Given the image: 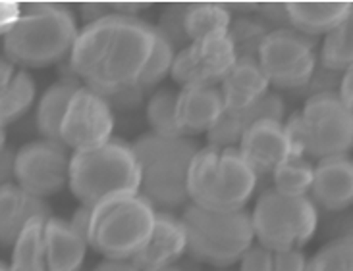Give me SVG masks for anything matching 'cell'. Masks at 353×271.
<instances>
[{
  "mask_svg": "<svg viewBox=\"0 0 353 271\" xmlns=\"http://www.w3.org/2000/svg\"><path fill=\"white\" fill-rule=\"evenodd\" d=\"M157 29L143 19L110 14L83 25L68 56L70 72L105 98L135 89L154 45Z\"/></svg>",
  "mask_w": 353,
  "mask_h": 271,
  "instance_id": "cell-1",
  "label": "cell"
},
{
  "mask_svg": "<svg viewBox=\"0 0 353 271\" xmlns=\"http://www.w3.org/2000/svg\"><path fill=\"white\" fill-rule=\"evenodd\" d=\"M139 166V195L157 212H172L190 204L188 179L197 142L188 137L141 135L132 144Z\"/></svg>",
  "mask_w": 353,
  "mask_h": 271,
  "instance_id": "cell-2",
  "label": "cell"
},
{
  "mask_svg": "<svg viewBox=\"0 0 353 271\" xmlns=\"http://www.w3.org/2000/svg\"><path fill=\"white\" fill-rule=\"evenodd\" d=\"M77 21L62 4H21V18L4 35V58L21 67H47L70 56Z\"/></svg>",
  "mask_w": 353,
  "mask_h": 271,
  "instance_id": "cell-3",
  "label": "cell"
},
{
  "mask_svg": "<svg viewBox=\"0 0 353 271\" xmlns=\"http://www.w3.org/2000/svg\"><path fill=\"white\" fill-rule=\"evenodd\" d=\"M259 177L238 149L207 144L191 162L190 202L212 212L243 210L257 188Z\"/></svg>",
  "mask_w": 353,
  "mask_h": 271,
  "instance_id": "cell-4",
  "label": "cell"
},
{
  "mask_svg": "<svg viewBox=\"0 0 353 271\" xmlns=\"http://www.w3.org/2000/svg\"><path fill=\"white\" fill-rule=\"evenodd\" d=\"M68 185L87 208L116 195H139V166L132 144L110 139L95 149L74 152Z\"/></svg>",
  "mask_w": 353,
  "mask_h": 271,
  "instance_id": "cell-5",
  "label": "cell"
},
{
  "mask_svg": "<svg viewBox=\"0 0 353 271\" xmlns=\"http://www.w3.org/2000/svg\"><path fill=\"white\" fill-rule=\"evenodd\" d=\"M180 221L188 239L185 252L220 270L238 263L255 243L251 215L245 210L212 212L190 202L183 206Z\"/></svg>",
  "mask_w": 353,
  "mask_h": 271,
  "instance_id": "cell-6",
  "label": "cell"
},
{
  "mask_svg": "<svg viewBox=\"0 0 353 271\" xmlns=\"http://www.w3.org/2000/svg\"><path fill=\"white\" fill-rule=\"evenodd\" d=\"M284 129L297 158L344 156L353 144V113L332 91L315 93Z\"/></svg>",
  "mask_w": 353,
  "mask_h": 271,
  "instance_id": "cell-7",
  "label": "cell"
},
{
  "mask_svg": "<svg viewBox=\"0 0 353 271\" xmlns=\"http://www.w3.org/2000/svg\"><path fill=\"white\" fill-rule=\"evenodd\" d=\"M157 210L141 195H116L93 206L87 244L105 258L132 260L153 233Z\"/></svg>",
  "mask_w": 353,
  "mask_h": 271,
  "instance_id": "cell-8",
  "label": "cell"
},
{
  "mask_svg": "<svg viewBox=\"0 0 353 271\" xmlns=\"http://www.w3.org/2000/svg\"><path fill=\"white\" fill-rule=\"evenodd\" d=\"M253 235L272 252L303 248L315 235L319 212L309 197H290L267 188L251 212Z\"/></svg>",
  "mask_w": 353,
  "mask_h": 271,
  "instance_id": "cell-9",
  "label": "cell"
},
{
  "mask_svg": "<svg viewBox=\"0 0 353 271\" xmlns=\"http://www.w3.org/2000/svg\"><path fill=\"white\" fill-rule=\"evenodd\" d=\"M257 64L268 85L278 89H303L315 77V45L294 29H274L268 31L259 48Z\"/></svg>",
  "mask_w": 353,
  "mask_h": 271,
  "instance_id": "cell-10",
  "label": "cell"
},
{
  "mask_svg": "<svg viewBox=\"0 0 353 271\" xmlns=\"http://www.w3.org/2000/svg\"><path fill=\"white\" fill-rule=\"evenodd\" d=\"M70 179V154L62 142L33 140L16 150V183L37 198L58 195Z\"/></svg>",
  "mask_w": 353,
  "mask_h": 271,
  "instance_id": "cell-11",
  "label": "cell"
},
{
  "mask_svg": "<svg viewBox=\"0 0 353 271\" xmlns=\"http://www.w3.org/2000/svg\"><path fill=\"white\" fill-rule=\"evenodd\" d=\"M238 62L226 33L191 41L176 52L170 75L183 87H216Z\"/></svg>",
  "mask_w": 353,
  "mask_h": 271,
  "instance_id": "cell-12",
  "label": "cell"
},
{
  "mask_svg": "<svg viewBox=\"0 0 353 271\" xmlns=\"http://www.w3.org/2000/svg\"><path fill=\"white\" fill-rule=\"evenodd\" d=\"M112 131L114 113L110 100L87 87H79L60 125V142L74 152L89 150L108 142Z\"/></svg>",
  "mask_w": 353,
  "mask_h": 271,
  "instance_id": "cell-13",
  "label": "cell"
},
{
  "mask_svg": "<svg viewBox=\"0 0 353 271\" xmlns=\"http://www.w3.org/2000/svg\"><path fill=\"white\" fill-rule=\"evenodd\" d=\"M239 154L259 175H272V171L286 160L297 158L292 149L284 123L276 120L255 122L238 144Z\"/></svg>",
  "mask_w": 353,
  "mask_h": 271,
  "instance_id": "cell-14",
  "label": "cell"
},
{
  "mask_svg": "<svg viewBox=\"0 0 353 271\" xmlns=\"http://www.w3.org/2000/svg\"><path fill=\"white\" fill-rule=\"evenodd\" d=\"M188 239L180 217L170 212H157L153 233L139 252L132 258L139 271H157L174 265L185 254Z\"/></svg>",
  "mask_w": 353,
  "mask_h": 271,
  "instance_id": "cell-15",
  "label": "cell"
},
{
  "mask_svg": "<svg viewBox=\"0 0 353 271\" xmlns=\"http://www.w3.org/2000/svg\"><path fill=\"white\" fill-rule=\"evenodd\" d=\"M311 200L328 212L347 210L353 202V164L344 156H330L313 168Z\"/></svg>",
  "mask_w": 353,
  "mask_h": 271,
  "instance_id": "cell-16",
  "label": "cell"
},
{
  "mask_svg": "<svg viewBox=\"0 0 353 271\" xmlns=\"http://www.w3.org/2000/svg\"><path fill=\"white\" fill-rule=\"evenodd\" d=\"M226 112L220 87H183L178 93L176 118L183 137L209 133Z\"/></svg>",
  "mask_w": 353,
  "mask_h": 271,
  "instance_id": "cell-17",
  "label": "cell"
},
{
  "mask_svg": "<svg viewBox=\"0 0 353 271\" xmlns=\"http://www.w3.org/2000/svg\"><path fill=\"white\" fill-rule=\"evenodd\" d=\"M284 118V102L282 98H278L276 94L267 93L257 104H253L251 108L232 112L226 110L222 113L219 122L214 123V127L207 133V140L212 147H222V149H238L239 140L243 137V133L255 122L261 120H276L282 122Z\"/></svg>",
  "mask_w": 353,
  "mask_h": 271,
  "instance_id": "cell-18",
  "label": "cell"
},
{
  "mask_svg": "<svg viewBox=\"0 0 353 271\" xmlns=\"http://www.w3.org/2000/svg\"><path fill=\"white\" fill-rule=\"evenodd\" d=\"M33 217H50V208L43 198L26 193L18 183L0 187V246L16 243L21 229Z\"/></svg>",
  "mask_w": 353,
  "mask_h": 271,
  "instance_id": "cell-19",
  "label": "cell"
},
{
  "mask_svg": "<svg viewBox=\"0 0 353 271\" xmlns=\"http://www.w3.org/2000/svg\"><path fill=\"white\" fill-rule=\"evenodd\" d=\"M284 6L290 29L303 37L326 35L352 18L350 2H290Z\"/></svg>",
  "mask_w": 353,
  "mask_h": 271,
  "instance_id": "cell-20",
  "label": "cell"
},
{
  "mask_svg": "<svg viewBox=\"0 0 353 271\" xmlns=\"http://www.w3.org/2000/svg\"><path fill=\"white\" fill-rule=\"evenodd\" d=\"M268 79L257 60H238L220 83L226 110L239 112L257 104L268 93Z\"/></svg>",
  "mask_w": 353,
  "mask_h": 271,
  "instance_id": "cell-21",
  "label": "cell"
},
{
  "mask_svg": "<svg viewBox=\"0 0 353 271\" xmlns=\"http://www.w3.org/2000/svg\"><path fill=\"white\" fill-rule=\"evenodd\" d=\"M48 271H79L87 254V241L77 235L70 221L47 217L45 221Z\"/></svg>",
  "mask_w": 353,
  "mask_h": 271,
  "instance_id": "cell-22",
  "label": "cell"
},
{
  "mask_svg": "<svg viewBox=\"0 0 353 271\" xmlns=\"http://www.w3.org/2000/svg\"><path fill=\"white\" fill-rule=\"evenodd\" d=\"M81 85L76 77H64L54 85H50L41 96L37 106V131L47 140L60 142V125L66 116L72 96Z\"/></svg>",
  "mask_w": 353,
  "mask_h": 271,
  "instance_id": "cell-23",
  "label": "cell"
},
{
  "mask_svg": "<svg viewBox=\"0 0 353 271\" xmlns=\"http://www.w3.org/2000/svg\"><path fill=\"white\" fill-rule=\"evenodd\" d=\"M45 221L47 217H33L21 229L16 243L12 244L10 271H48Z\"/></svg>",
  "mask_w": 353,
  "mask_h": 271,
  "instance_id": "cell-24",
  "label": "cell"
},
{
  "mask_svg": "<svg viewBox=\"0 0 353 271\" xmlns=\"http://www.w3.org/2000/svg\"><path fill=\"white\" fill-rule=\"evenodd\" d=\"M37 85L29 72H16L6 89L0 93V127H8L10 123L18 122L23 113L31 108L35 100Z\"/></svg>",
  "mask_w": 353,
  "mask_h": 271,
  "instance_id": "cell-25",
  "label": "cell"
},
{
  "mask_svg": "<svg viewBox=\"0 0 353 271\" xmlns=\"http://www.w3.org/2000/svg\"><path fill=\"white\" fill-rule=\"evenodd\" d=\"M321 66L328 74H344L353 62V19H345L338 28L328 31L321 47Z\"/></svg>",
  "mask_w": 353,
  "mask_h": 271,
  "instance_id": "cell-26",
  "label": "cell"
},
{
  "mask_svg": "<svg viewBox=\"0 0 353 271\" xmlns=\"http://www.w3.org/2000/svg\"><path fill=\"white\" fill-rule=\"evenodd\" d=\"M232 16L222 4H190L185 14V33L190 41H199L212 33H228Z\"/></svg>",
  "mask_w": 353,
  "mask_h": 271,
  "instance_id": "cell-27",
  "label": "cell"
},
{
  "mask_svg": "<svg viewBox=\"0 0 353 271\" xmlns=\"http://www.w3.org/2000/svg\"><path fill=\"white\" fill-rule=\"evenodd\" d=\"M313 164L305 158H290L272 171V183L278 193L290 197H309L313 183Z\"/></svg>",
  "mask_w": 353,
  "mask_h": 271,
  "instance_id": "cell-28",
  "label": "cell"
},
{
  "mask_svg": "<svg viewBox=\"0 0 353 271\" xmlns=\"http://www.w3.org/2000/svg\"><path fill=\"white\" fill-rule=\"evenodd\" d=\"M176 102H178V93L170 89H161L151 96L147 104V122L154 135L168 139L183 137L176 118Z\"/></svg>",
  "mask_w": 353,
  "mask_h": 271,
  "instance_id": "cell-29",
  "label": "cell"
},
{
  "mask_svg": "<svg viewBox=\"0 0 353 271\" xmlns=\"http://www.w3.org/2000/svg\"><path fill=\"white\" fill-rule=\"evenodd\" d=\"M228 39L238 60H257L259 48L268 35V29L255 19L239 18L228 28Z\"/></svg>",
  "mask_w": 353,
  "mask_h": 271,
  "instance_id": "cell-30",
  "label": "cell"
},
{
  "mask_svg": "<svg viewBox=\"0 0 353 271\" xmlns=\"http://www.w3.org/2000/svg\"><path fill=\"white\" fill-rule=\"evenodd\" d=\"M305 271H353L352 237H340L319 248L311 260H307Z\"/></svg>",
  "mask_w": 353,
  "mask_h": 271,
  "instance_id": "cell-31",
  "label": "cell"
},
{
  "mask_svg": "<svg viewBox=\"0 0 353 271\" xmlns=\"http://www.w3.org/2000/svg\"><path fill=\"white\" fill-rule=\"evenodd\" d=\"M174 58H176V48L157 31L151 56H149V62H147V66H145V72L143 75H141L137 87H139L141 91H145V89H151L154 85L161 83L164 77L170 74Z\"/></svg>",
  "mask_w": 353,
  "mask_h": 271,
  "instance_id": "cell-32",
  "label": "cell"
},
{
  "mask_svg": "<svg viewBox=\"0 0 353 271\" xmlns=\"http://www.w3.org/2000/svg\"><path fill=\"white\" fill-rule=\"evenodd\" d=\"M190 4H174L168 10H164L163 16L159 19L157 31L163 35L174 48H185L191 41L185 33V14Z\"/></svg>",
  "mask_w": 353,
  "mask_h": 271,
  "instance_id": "cell-33",
  "label": "cell"
},
{
  "mask_svg": "<svg viewBox=\"0 0 353 271\" xmlns=\"http://www.w3.org/2000/svg\"><path fill=\"white\" fill-rule=\"evenodd\" d=\"M239 271H272V250L261 244H251L239 258Z\"/></svg>",
  "mask_w": 353,
  "mask_h": 271,
  "instance_id": "cell-34",
  "label": "cell"
},
{
  "mask_svg": "<svg viewBox=\"0 0 353 271\" xmlns=\"http://www.w3.org/2000/svg\"><path fill=\"white\" fill-rule=\"evenodd\" d=\"M307 256L301 248L272 252V271H305Z\"/></svg>",
  "mask_w": 353,
  "mask_h": 271,
  "instance_id": "cell-35",
  "label": "cell"
},
{
  "mask_svg": "<svg viewBox=\"0 0 353 271\" xmlns=\"http://www.w3.org/2000/svg\"><path fill=\"white\" fill-rule=\"evenodd\" d=\"M19 18H21V4L19 2L2 0L0 2V35L4 37L10 29L18 23Z\"/></svg>",
  "mask_w": 353,
  "mask_h": 271,
  "instance_id": "cell-36",
  "label": "cell"
},
{
  "mask_svg": "<svg viewBox=\"0 0 353 271\" xmlns=\"http://www.w3.org/2000/svg\"><path fill=\"white\" fill-rule=\"evenodd\" d=\"M16 183V150L6 149L0 152V187Z\"/></svg>",
  "mask_w": 353,
  "mask_h": 271,
  "instance_id": "cell-37",
  "label": "cell"
},
{
  "mask_svg": "<svg viewBox=\"0 0 353 271\" xmlns=\"http://www.w3.org/2000/svg\"><path fill=\"white\" fill-rule=\"evenodd\" d=\"M336 96L342 100L344 106H347L352 110L353 106V69H345L344 74L340 75V81H338V91Z\"/></svg>",
  "mask_w": 353,
  "mask_h": 271,
  "instance_id": "cell-38",
  "label": "cell"
},
{
  "mask_svg": "<svg viewBox=\"0 0 353 271\" xmlns=\"http://www.w3.org/2000/svg\"><path fill=\"white\" fill-rule=\"evenodd\" d=\"M79 8H81V18H83V23H85V25L95 23L99 19H103L112 14L110 4H81Z\"/></svg>",
  "mask_w": 353,
  "mask_h": 271,
  "instance_id": "cell-39",
  "label": "cell"
},
{
  "mask_svg": "<svg viewBox=\"0 0 353 271\" xmlns=\"http://www.w3.org/2000/svg\"><path fill=\"white\" fill-rule=\"evenodd\" d=\"M91 210H93V208L81 206V208H77L76 214L72 215V219H70V225H72V229H74L77 235H81V237H83L85 241H87V233H89Z\"/></svg>",
  "mask_w": 353,
  "mask_h": 271,
  "instance_id": "cell-40",
  "label": "cell"
},
{
  "mask_svg": "<svg viewBox=\"0 0 353 271\" xmlns=\"http://www.w3.org/2000/svg\"><path fill=\"white\" fill-rule=\"evenodd\" d=\"M93 271H139L135 268L132 260H122V258H105L99 262Z\"/></svg>",
  "mask_w": 353,
  "mask_h": 271,
  "instance_id": "cell-41",
  "label": "cell"
},
{
  "mask_svg": "<svg viewBox=\"0 0 353 271\" xmlns=\"http://www.w3.org/2000/svg\"><path fill=\"white\" fill-rule=\"evenodd\" d=\"M16 74V69H14V64L8 62L4 56H0V93L6 89V85L12 81V77Z\"/></svg>",
  "mask_w": 353,
  "mask_h": 271,
  "instance_id": "cell-42",
  "label": "cell"
},
{
  "mask_svg": "<svg viewBox=\"0 0 353 271\" xmlns=\"http://www.w3.org/2000/svg\"><path fill=\"white\" fill-rule=\"evenodd\" d=\"M6 149V133H4V129L0 127V152Z\"/></svg>",
  "mask_w": 353,
  "mask_h": 271,
  "instance_id": "cell-43",
  "label": "cell"
},
{
  "mask_svg": "<svg viewBox=\"0 0 353 271\" xmlns=\"http://www.w3.org/2000/svg\"><path fill=\"white\" fill-rule=\"evenodd\" d=\"M157 271H181L176 263L174 265H168V268H163V270H157Z\"/></svg>",
  "mask_w": 353,
  "mask_h": 271,
  "instance_id": "cell-44",
  "label": "cell"
},
{
  "mask_svg": "<svg viewBox=\"0 0 353 271\" xmlns=\"http://www.w3.org/2000/svg\"><path fill=\"white\" fill-rule=\"evenodd\" d=\"M0 271H10V270H8V265H6V263L0 262Z\"/></svg>",
  "mask_w": 353,
  "mask_h": 271,
  "instance_id": "cell-45",
  "label": "cell"
},
{
  "mask_svg": "<svg viewBox=\"0 0 353 271\" xmlns=\"http://www.w3.org/2000/svg\"><path fill=\"white\" fill-rule=\"evenodd\" d=\"M222 271H228V268H224V270H222Z\"/></svg>",
  "mask_w": 353,
  "mask_h": 271,
  "instance_id": "cell-46",
  "label": "cell"
}]
</instances>
